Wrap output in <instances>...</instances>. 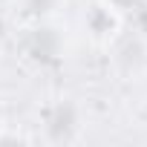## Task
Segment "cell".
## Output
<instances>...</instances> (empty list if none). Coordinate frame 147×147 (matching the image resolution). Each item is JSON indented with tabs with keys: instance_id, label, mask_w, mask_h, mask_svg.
I'll return each mask as SVG.
<instances>
[{
	"instance_id": "7a4b0ae2",
	"label": "cell",
	"mask_w": 147,
	"mask_h": 147,
	"mask_svg": "<svg viewBox=\"0 0 147 147\" xmlns=\"http://www.w3.org/2000/svg\"><path fill=\"white\" fill-rule=\"evenodd\" d=\"M12 40H15L20 61L32 69H49L66 58V38H63L58 20L18 26Z\"/></svg>"
},
{
	"instance_id": "52a82bcc",
	"label": "cell",
	"mask_w": 147,
	"mask_h": 147,
	"mask_svg": "<svg viewBox=\"0 0 147 147\" xmlns=\"http://www.w3.org/2000/svg\"><path fill=\"white\" fill-rule=\"evenodd\" d=\"M12 38H15V20H12L9 9H3L0 12V49H3Z\"/></svg>"
},
{
	"instance_id": "277c9868",
	"label": "cell",
	"mask_w": 147,
	"mask_h": 147,
	"mask_svg": "<svg viewBox=\"0 0 147 147\" xmlns=\"http://www.w3.org/2000/svg\"><path fill=\"white\" fill-rule=\"evenodd\" d=\"M66 6V0H9V15L18 26L26 23H43V20H58Z\"/></svg>"
},
{
	"instance_id": "6da1fadb",
	"label": "cell",
	"mask_w": 147,
	"mask_h": 147,
	"mask_svg": "<svg viewBox=\"0 0 147 147\" xmlns=\"http://www.w3.org/2000/svg\"><path fill=\"white\" fill-rule=\"evenodd\" d=\"M87 130V110L72 95H49L35 110V136L49 144H72L81 141Z\"/></svg>"
},
{
	"instance_id": "5b68a950",
	"label": "cell",
	"mask_w": 147,
	"mask_h": 147,
	"mask_svg": "<svg viewBox=\"0 0 147 147\" xmlns=\"http://www.w3.org/2000/svg\"><path fill=\"white\" fill-rule=\"evenodd\" d=\"M38 136L29 130H9V124H0V144H35Z\"/></svg>"
},
{
	"instance_id": "8992f818",
	"label": "cell",
	"mask_w": 147,
	"mask_h": 147,
	"mask_svg": "<svg viewBox=\"0 0 147 147\" xmlns=\"http://www.w3.org/2000/svg\"><path fill=\"white\" fill-rule=\"evenodd\" d=\"M104 3H110L124 20H130L133 15H138V12H144V6H147V0H104Z\"/></svg>"
},
{
	"instance_id": "3957f363",
	"label": "cell",
	"mask_w": 147,
	"mask_h": 147,
	"mask_svg": "<svg viewBox=\"0 0 147 147\" xmlns=\"http://www.w3.org/2000/svg\"><path fill=\"white\" fill-rule=\"evenodd\" d=\"M124 23L127 20L104 0H90L78 15V29L84 32L87 43L95 46V49H110L121 38Z\"/></svg>"
}]
</instances>
